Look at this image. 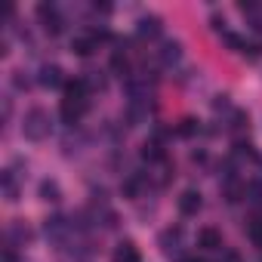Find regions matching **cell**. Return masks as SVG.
I'll return each mask as SVG.
<instances>
[{"label":"cell","instance_id":"6da1fadb","mask_svg":"<svg viewBox=\"0 0 262 262\" xmlns=\"http://www.w3.org/2000/svg\"><path fill=\"white\" fill-rule=\"evenodd\" d=\"M50 129H53V123H50V114L43 108H31L25 114V120H22V133L31 142H43L50 136Z\"/></svg>","mask_w":262,"mask_h":262},{"label":"cell","instance_id":"7a4b0ae2","mask_svg":"<svg viewBox=\"0 0 262 262\" xmlns=\"http://www.w3.org/2000/svg\"><path fill=\"white\" fill-rule=\"evenodd\" d=\"M37 16H40L43 28H47L50 34H59V31L65 28V19L59 16V7H56V4H37Z\"/></svg>","mask_w":262,"mask_h":262},{"label":"cell","instance_id":"3957f363","mask_svg":"<svg viewBox=\"0 0 262 262\" xmlns=\"http://www.w3.org/2000/svg\"><path fill=\"white\" fill-rule=\"evenodd\" d=\"M86 108H90V102H71V99H62L59 117H62V123L74 126V123H80V117L86 114Z\"/></svg>","mask_w":262,"mask_h":262},{"label":"cell","instance_id":"277c9868","mask_svg":"<svg viewBox=\"0 0 262 262\" xmlns=\"http://www.w3.org/2000/svg\"><path fill=\"white\" fill-rule=\"evenodd\" d=\"M161 247L170 259H182V231L179 228H167L161 234Z\"/></svg>","mask_w":262,"mask_h":262},{"label":"cell","instance_id":"5b68a950","mask_svg":"<svg viewBox=\"0 0 262 262\" xmlns=\"http://www.w3.org/2000/svg\"><path fill=\"white\" fill-rule=\"evenodd\" d=\"M201 207H204V201H201V191H194V188H185V191L179 194V213H182V216H198V213H201Z\"/></svg>","mask_w":262,"mask_h":262},{"label":"cell","instance_id":"8992f818","mask_svg":"<svg viewBox=\"0 0 262 262\" xmlns=\"http://www.w3.org/2000/svg\"><path fill=\"white\" fill-rule=\"evenodd\" d=\"M37 83H40V86H50V90L65 86L62 68H59V65H43V68H40V74H37Z\"/></svg>","mask_w":262,"mask_h":262},{"label":"cell","instance_id":"52a82bcc","mask_svg":"<svg viewBox=\"0 0 262 262\" xmlns=\"http://www.w3.org/2000/svg\"><path fill=\"white\" fill-rule=\"evenodd\" d=\"M111 262H142V256H139V247H136L133 241H123V244H117V250H114Z\"/></svg>","mask_w":262,"mask_h":262},{"label":"cell","instance_id":"ba28073f","mask_svg":"<svg viewBox=\"0 0 262 262\" xmlns=\"http://www.w3.org/2000/svg\"><path fill=\"white\" fill-rule=\"evenodd\" d=\"M43 231H47V237L62 241V237L71 231V225H68V219H65V216H50V219H47V225H43Z\"/></svg>","mask_w":262,"mask_h":262},{"label":"cell","instance_id":"9c48e42d","mask_svg":"<svg viewBox=\"0 0 262 262\" xmlns=\"http://www.w3.org/2000/svg\"><path fill=\"white\" fill-rule=\"evenodd\" d=\"M198 247L207 250V253L222 250V234H219L216 228H201V231H198Z\"/></svg>","mask_w":262,"mask_h":262},{"label":"cell","instance_id":"30bf717a","mask_svg":"<svg viewBox=\"0 0 262 262\" xmlns=\"http://www.w3.org/2000/svg\"><path fill=\"white\" fill-rule=\"evenodd\" d=\"M142 185H145V176H142V173H133V176H126V179L120 182V194L129 198V201H136L139 191H142Z\"/></svg>","mask_w":262,"mask_h":262},{"label":"cell","instance_id":"8fae6325","mask_svg":"<svg viewBox=\"0 0 262 262\" xmlns=\"http://www.w3.org/2000/svg\"><path fill=\"white\" fill-rule=\"evenodd\" d=\"M111 71H114L117 77H123V80L133 77V74H129V56H126V50H123V47L111 53Z\"/></svg>","mask_w":262,"mask_h":262},{"label":"cell","instance_id":"7c38bea8","mask_svg":"<svg viewBox=\"0 0 262 262\" xmlns=\"http://www.w3.org/2000/svg\"><path fill=\"white\" fill-rule=\"evenodd\" d=\"M96 47H99V43H96L90 34H77V37L71 40V53H74V56H80V59L93 56V53H96Z\"/></svg>","mask_w":262,"mask_h":262},{"label":"cell","instance_id":"4fadbf2b","mask_svg":"<svg viewBox=\"0 0 262 262\" xmlns=\"http://www.w3.org/2000/svg\"><path fill=\"white\" fill-rule=\"evenodd\" d=\"M136 34L139 37H158L161 34V19L158 16H142L136 22Z\"/></svg>","mask_w":262,"mask_h":262},{"label":"cell","instance_id":"5bb4252c","mask_svg":"<svg viewBox=\"0 0 262 262\" xmlns=\"http://www.w3.org/2000/svg\"><path fill=\"white\" fill-rule=\"evenodd\" d=\"M142 158H145L148 164H167V151H164V145L155 142V139L142 145Z\"/></svg>","mask_w":262,"mask_h":262},{"label":"cell","instance_id":"9a60e30c","mask_svg":"<svg viewBox=\"0 0 262 262\" xmlns=\"http://www.w3.org/2000/svg\"><path fill=\"white\" fill-rule=\"evenodd\" d=\"M179 56H182L179 40H167V43L161 47V62H164V65H176V62H179Z\"/></svg>","mask_w":262,"mask_h":262},{"label":"cell","instance_id":"2e32d148","mask_svg":"<svg viewBox=\"0 0 262 262\" xmlns=\"http://www.w3.org/2000/svg\"><path fill=\"white\" fill-rule=\"evenodd\" d=\"M40 198H43L47 204H59V201H62V188H59V182H53V179L40 182Z\"/></svg>","mask_w":262,"mask_h":262},{"label":"cell","instance_id":"e0dca14e","mask_svg":"<svg viewBox=\"0 0 262 262\" xmlns=\"http://www.w3.org/2000/svg\"><path fill=\"white\" fill-rule=\"evenodd\" d=\"M7 237H10V244H13V241H16V244H25V241H31V228L22 225V222H13V225L7 228Z\"/></svg>","mask_w":262,"mask_h":262},{"label":"cell","instance_id":"ac0fdd59","mask_svg":"<svg viewBox=\"0 0 262 262\" xmlns=\"http://www.w3.org/2000/svg\"><path fill=\"white\" fill-rule=\"evenodd\" d=\"M247 237L253 241V247L262 250V216H253V219H250V225H247Z\"/></svg>","mask_w":262,"mask_h":262},{"label":"cell","instance_id":"d6986e66","mask_svg":"<svg viewBox=\"0 0 262 262\" xmlns=\"http://www.w3.org/2000/svg\"><path fill=\"white\" fill-rule=\"evenodd\" d=\"M4 194H7V201H19V185H16L13 170H4Z\"/></svg>","mask_w":262,"mask_h":262},{"label":"cell","instance_id":"ffe728a7","mask_svg":"<svg viewBox=\"0 0 262 262\" xmlns=\"http://www.w3.org/2000/svg\"><path fill=\"white\" fill-rule=\"evenodd\" d=\"M222 191H225V201H228V204H237V201H241V194H247V191L241 188V182H237V179L225 182V185H222Z\"/></svg>","mask_w":262,"mask_h":262},{"label":"cell","instance_id":"44dd1931","mask_svg":"<svg viewBox=\"0 0 262 262\" xmlns=\"http://www.w3.org/2000/svg\"><path fill=\"white\" fill-rule=\"evenodd\" d=\"M250 123V117L244 114V111H231V123H228V129H234V133H241V129Z\"/></svg>","mask_w":262,"mask_h":262},{"label":"cell","instance_id":"7402d4cb","mask_svg":"<svg viewBox=\"0 0 262 262\" xmlns=\"http://www.w3.org/2000/svg\"><path fill=\"white\" fill-rule=\"evenodd\" d=\"M234 155H237V158H244V155H247V158H256V148H253L247 139H234Z\"/></svg>","mask_w":262,"mask_h":262},{"label":"cell","instance_id":"603a6c76","mask_svg":"<svg viewBox=\"0 0 262 262\" xmlns=\"http://www.w3.org/2000/svg\"><path fill=\"white\" fill-rule=\"evenodd\" d=\"M83 80H86V86H90V90H105V77H102L99 71H86V77H83Z\"/></svg>","mask_w":262,"mask_h":262},{"label":"cell","instance_id":"cb8c5ba5","mask_svg":"<svg viewBox=\"0 0 262 262\" xmlns=\"http://www.w3.org/2000/svg\"><path fill=\"white\" fill-rule=\"evenodd\" d=\"M241 56H244V59H250V62H256V59L262 56V47H259V43H244Z\"/></svg>","mask_w":262,"mask_h":262},{"label":"cell","instance_id":"d4e9b609","mask_svg":"<svg viewBox=\"0 0 262 262\" xmlns=\"http://www.w3.org/2000/svg\"><path fill=\"white\" fill-rule=\"evenodd\" d=\"M13 86H16L19 93H25V90H31V80L25 77V71H16V74H13Z\"/></svg>","mask_w":262,"mask_h":262},{"label":"cell","instance_id":"484cf974","mask_svg":"<svg viewBox=\"0 0 262 262\" xmlns=\"http://www.w3.org/2000/svg\"><path fill=\"white\" fill-rule=\"evenodd\" d=\"M194 133H198V123H194V120H188V117H185V120H182V123H179V136H194Z\"/></svg>","mask_w":262,"mask_h":262},{"label":"cell","instance_id":"4316f807","mask_svg":"<svg viewBox=\"0 0 262 262\" xmlns=\"http://www.w3.org/2000/svg\"><path fill=\"white\" fill-rule=\"evenodd\" d=\"M90 37H93L96 43H105V40H111V31H108V28H90Z\"/></svg>","mask_w":262,"mask_h":262},{"label":"cell","instance_id":"83f0119b","mask_svg":"<svg viewBox=\"0 0 262 262\" xmlns=\"http://www.w3.org/2000/svg\"><path fill=\"white\" fill-rule=\"evenodd\" d=\"M219 262H244L241 259V253H234V250H222V259Z\"/></svg>","mask_w":262,"mask_h":262},{"label":"cell","instance_id":"f1b7e54d","mask_svg":"<svg viewBox=\"0 0 262 262\" xmlns=\"http://www.w3.org/2000/svg\"><path fill=\"white\" fill-rule=\"evenodd\" d=\"M4 262H19V256H16V250H13V244H10V247H4Z\"/></svg>","mask_w":262,"mask_h":262},{"label":"cell","instance_id":"f546056e","mask_svg":"<svg viewBox=\"0 0 262 262\" xmlns=\"http://www.w3.org/2000/svg\"><path fill=\"white\" fill-rule=\"evenodd\" d=\"M213 108H216V111H219V108L225 111V108H228V96H216V102H213Z\"/></svg>","mask_w":262,"mask_h":262},{"label":"cell","instance_id":"4dcf8cb0","mask_svg":"<svg viewBox=\"0 0 262 262\" xmlns=\"http://www.w3.org/2000/svg\"><path fill=\"white\" fill-rule=\"evenodd\" d=\"M182 262H204V259H194V256H188V259H182Z\"/></svg>","mask_w":262,"mask_h":262}]
</instances>
